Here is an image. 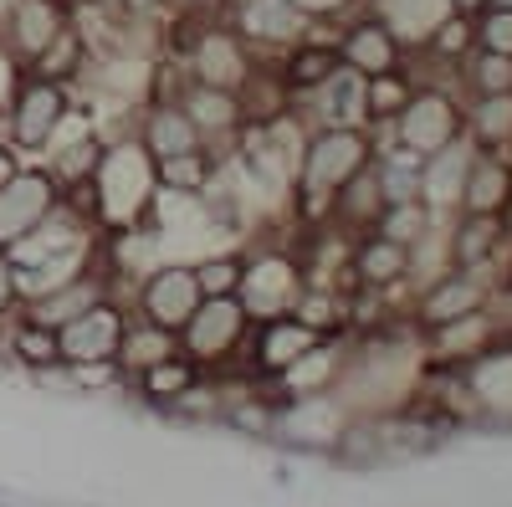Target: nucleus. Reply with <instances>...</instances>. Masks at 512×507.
<instances>
[{
    "label": "nucleus",
    "instance_id": "f257e3e1",
    "mask_svg": "<svg viewBox=\"0 0 512 507\" xmlns=\"http://www.w3.org/2000/svg\"><path fill=\"white\" fill-rule=\"evenodd\" d=\"M251 313L241 298H200L190 323L180 328V354H190L205 374H226L251 344ZM246 364V359H241Z\"/></svg>",
    "mask_w": 512,
    "mask_h": 507
},
{
    "label": "nucleus",
    "instance_id": "f03ea898",
    "mask_svg": "<svg viewBox=\"0 0 512 507\" xmlns=\"http://www.w3.org/2000/svg\"><path fill=\"white\" fill-rule=\"evenodd\" d=\"M67 113H72V88H67V82H47V77L26 72L16 98H11L6 123H0V139L16 144L31 159H41V149L52 144V134L67 123Z\"/></svg>",
    "mask_w": 512,
    "mask_h": 507
},
{
    "label": "nucleus",
    "instance_id": "7ed1b4c3",
    "mask_svg": "<svg viewBox=\"0 0 512 507\" xmlns=\"http://www.w3.org/2000/svg\"><path fill=\"white\" fill-rule=\"evenodd\" d=\"M226 21L236 26V36L251 47L256 62H277L313 31V16L297 0H241V6L226 11Z\"/></svg>",
    "mask_w": 512,
    "mask_h": 507
},
{
    "label": "nucleus",
    "instance_id": "20e7f679",
    "mask_svg": "<svg viewBox=\"0 0 512 507\" xmlns=\"http://www.w3.org/2000/svg\"><path fill=\"white\" fill-rule=\"evenodd\" d=\"M303 282L308 277H303V267H297V257H287L282 246H267V251H256V257H246L236 298L251 313V323H267V318H287L292 313Z\"/></svg>",
    "mask_w": 512,
    "mask_h": 507
},
{
    "label": "nucleus",
    "instance_id": "39448f33",
    "mask_svg": "<svg viewBox=\"0 0 512 507\" xmlns=\"http://www.w3.org/2000/svg\"><path fill=\"white\" fill-rule=\"evenodd\" d=\"M195 308H200V282H195L190 262H159L134 282V313L164 333H175V338Z\"/></svg>",
    "mask_w": 512,
    "mask_h": 507
},
{
    "label": "nucleus",
    "instance_id": "423d86ee",
    "mask_svg": "<svg viewBox=\"0 0 512 507\" xmlns=\"http://www.w3.org/2000/svg\"><path fill=\"white\" fill-rule=\"evenodd\" d=\"M62 205V185L52 180L47 164H21L16 180L0 190V251H11L21 236H31L41 221Z\"/></svg>",
    "mask_w": 512,
    "mask_h": 507
},
{
    "label": "nucleus",
    "instance_id": "0eeeda50",
    "mask_svg": "<svg viewBox=\"0 0 512 507\" xmlns=\"http://www.w3.org/2000/svg\"><path fill=\"white\" fill-rule=\"evenodd\" d=\"M123 323L128 308L113 298H98L88 313H77L67 328H57V344H62V364H118V344H123Z\"/></svg>",
    "mask_w": 512,
    "mask_h": 507
},
{
    "label": "nucleus",
    "instance_id": "6e6552de",
    "mask_svg": "<svg viewBox=\"0 0 512 507\" xmlns=\"http://www.w3.org/2000/svg\"><path fill=\"white\" fill-rule=\"evenodd\" d=\"M395 134H400V149L425 159L446 144H456L461 134V113L441 98V93H410V103L395 113Z\"/></svg>",
    "mask_w": 512,
    "mask_h": 507
},
{
    "label": "nucleus",
    "instance_id": "1a4fd4ad",
    "mask_svg": "<svg viewBox=\"0 0 512 507\" xmlns=\"http://www.w3.org/2000/svg\"><path fill=\"white\" fill-rule=\"evenodd\" d=\"M67 26H72V6H67V0H16V11H11L6 31H0V41L11 47V57L21 67H31Z\"/></svg>",
    "mask_w": 512,
    "mask_h": 507
},
{
    "label": "nucleus",
    "instance_id": "9d476101",
    "mask_svg": "<svg viewBox=\"0 0 512 507\" xmlns=\"http://www.w3.org/2000/svg\"><path fill=\"white\" fill-rule=\"evenodd\" d=\"M338 41V57H344V67H354L359 77H379V72H395L400 57H405V41L384 26L374 11L359 16V21H344L333 31Z\"/></svg>",
    "mask_w": 512,
    "mask_h": 507
},
{
    "label": "nucleus",
    "instance_id": "9b49d317",
    "mask_svg": "<svg viewBox=\"0 0 512 507\" xmlns=\"http://www.w3.org/2000/svg\"><path fill=\"white\" fill-rule=\"evenodd\" d=\"M292 113H313L318 129H364L369 123L364 77L354 67H338L328 82H318L308 98H292Z\"/></svg>",
    "mask_w": 512,
    "mask_h": 507
},
{
    "label": "nucleus",
    "instance_id": "f8f14e48",
    "mask_svg": "<svg viewBox=\"0 0 512 507\" xmlns=\"http://www.w3.org/2000/svg\"><path fill=\"white\" fill-rule=\"evenodd\" d=\"M277 77H282V88H287V98H308L318 82H328L338 67H344V57H338V41H333V31H323V21H313V31L297 41L292 52H282L277 62Z\"/></svg>",
    "mask_w": 512,
    "mask_h": 507
},
{
    "label": "nucleus",
    "instance_id": "ddd939ff",
    "mask_svg": "<svg viewBox=\"0 0 512 507\" xmlns=\"http://www.w3.org/2000/svg\"><path fill=\"white\" fill-rule=\"evenodd\" d=\"M175 103L190 113V123L200 129V139H205L210 149H216V144H226V149H231V139L241 134V123H246L241 93L205 88V82H185V93H180Z\"/></svg>",
    "mask_w": 512,
    "mask_h": 507
},
{
    "label": "nucleus",
    "instance_id": "4468645a",
    "mask_svg": "<svg viewBox=\"0 0 512 507\" xmlns=\"http://www.w3.org/2000/svg\"><path fill=\"white\" fill-rule=\"evenodd\" d=\"M139 144L154 154V159H175V154H190V149H205L200 129L190 123V113L180 103H144L139 113Z\"/></svg>",
    "mask_w": 512,
    "mask_h": 507
},
{
    "label": "nucleus",
    "instance_id": "2eb2a0df",
    "mask_svg": "<svg viewBox=\"0 0 512 507\" xmlns=\"http://www.w3.org/2000/svg\"><path fill=\"white\" fill-rule=\"evenodd\" d=\"M180 349V338L175 333H164L154 323H144L139 313H128L123 323V344H118V369L123 374H144L149 364H159L164 354H175Z\"/></svg>",
    "mask_w": 512,
    "mask_h": 507
},
{
    "label": "nucleus",
    "instance_id": "dca6fc26",
    "mask_svg": "<svg viewBox=\"0 0 512 507\" xmlns=\"http://www.w3.org/2000/svg\"><path fill=\"white\" fill-rule=\"evenodd\" d=\"M205 369L190 359V354H164L159 364H149L144 374H134V385H139V395L149 400V405H175L190 385H195V379H200Z\"/></svg>",
    "mask_w": 512,
    "mask_h": 507
},
{
    "label": "nucleus",
    "instance_id": "f3484780",
    "mask_svg": "<svg viewBox=\"0 0 512 507\" xmlns=\"http://www.w3.org/2000/svg\"><path fill=\"white\" fill-rule=\"evenodd\" d=\"M349 272H359V287H390V282H400L405 272H410V246H400V241H390V236H369L359 251H354V267Z\"/></svg>",
    "mask_w": 512,
    "mask_h": 507
},
{
    "label": "nucleus",
    "instance_id": "a211bd4d",
    "mask_svg": "<svg viewBox=\"0 0 512 507\" xmlns=\"http://www.w3.org/2000/svg\"><path fill=\"white\" fill-rule=\"evenodd\" d=\"M216 164H221V154L205 144V149H190V154H175V159H154V175H159V190L200 195L210 180H216Z\"/></svg>",
    "mask_w": 512,
    "mask_h": 507
},
{
    "label": "nucleus",
    "instance_id": "6ab92c4d",
    "mask_svg": "<svg viewBox=\"0 0 512 507\" xmlns=\"http://www.w3.org/2000/svg\"><path fill=\"white\" fill-rule=\"evenodd\" d=\"M477 303H482V287L466 277V272H451V277H441L431 292H425V318L431 323H461V318H472L477 313Z\"/></svg>",
    "mask_w": 512,
    "mask_h": 507
},
{
    "label": "nucleus",
    "instance_id": "aec40b11",
    "mask_svg": "<svg viewBox=\"0 0 512 507\" xmlns=\"http://www.w3.org/2000/svg\"><path fill=\"white\" fill-rule=\"evenodd\" d=\"M415 82L405 77V67L395 72H379V77H364V108H369V123H395V113L410 103Z\"/></svg>",
    "mask_w": 512,
    "mask_h": 507
},
{
    "label": "nucleus",
    "instance_id": "412c9836",
    "mask_svg": "<svg viewBox=\"0 0 512 507\" xmlns=\"http://www.w3.org/2000/svg\"><path fill=\"white\" fill-rule=\"evenodd\" d=\"M11 354L31 369H62V344H57V328H41L31 318H16L11 328Z\"/></svg>",
    "mask_w": 512,
    "mask_h": 507
},
{
    "label": "nucleus",
    "instance_id": "4be33fe9",
    "mask_svg": "<svg viewBox=\"0 0 512 507\" xmlns=\"http://www.w3.org/2000/svg\"><path fill=\"white\" fill-rule=\"evenodd\" d=\"M502 200H507V175H502V164H472V169H466L461 205L472 210V216H497Z\"/></svg>",
    "mask_w": 512,
    "mask_h": 507
},
{
    "label": "nucleus",
    "instance_id": "5701e85b",
    "mask_svg": "<svg viewBox=\"0 0 512 507\" xmlns=\"http://www.w3.org/2000/svg\"><path fill=\"white\" fill-rule=\"evenodd\" d=\"M190 267H195V282H200V298H236L246 257H236V251L226 246V251H210V257H200Z\"/></svg>",
    "mask_w": 512,
    "mask_h": 507
},
{
    "label": "nucleus",
    "instance_id": "b1692460",
    "mask_svg": "<svg viewBox=\"0 0 512 507\" xmlns=\"http://www.w3.org/2000/svg\"><path fill=\"white\" fill-rule=\"evenodd\" d=\"M492 246H497V221L492 216H477L472 226L456 231V267H477Z\"/></svg>",
    "mask_w": 512,
    "mask_h": 507
},
{
    "label": "nucleus",
    "instance_id": "393cba45",
    "mask_svg": "<svg viewBox=\"0 0 512 507\" xmlns=\"http://www.w3.org/2000/svg\"><path fill=\"white\" fill-rule=\"evenodd\" d=\"M477 47L512 57V11L507 6H482L477 11Z\"/></svg>",
    "mask_w": 512,
    "mask_h": 507
},
{
    "label": "nucleus",
    "instance_id": "a878e982",
    "mask_svg": "<svg viewBox=\"0 0 512 507\" xmlns=\"http://www.w3.org/2000/svg\"><path fill=\"white\" fill-rule=\"evenodd\" d=\"M477 134L487 139V144H497V139H512V93H492V98H482V108H477Z\"/></svg>",
    "mask_w": 512,
    "mask_h": 507
},
{
    "label": "nucleus",
    "instance_id": "bb28decb",
    "mask_svg": "<svg viewBox=\"0 0 512 507\" xmlns=\"http://www.w3.org/2000/svg\"><path fill=\"white\" fill-rule=\"evenodd\" d=\"M472 82H477V93H482V98H492V93H512V57L482 47V57H477V67H472Z\"/></svg>",
    "mask_w": 512,
    "mask_h": 507
},
{
    "label": "nucleus",
    "instance_id": "cd10ccee",
    "mask_svg": "<svg viewBox=\"0 0 512 507\" xmlns=\"http://www.w3.org/2000/svg\"><path fill=\"white\" fill-rule=\"evenodd\" d=\"M21 77H26V67L11 57L6 41H0V123H6V113H11V98H16V88H21Z\"/></svg>",
    "mask_w": 512,
    "mask_h": 507
},
{
    "label": "nucleus",
    "instance_id": "c85d7f7f",
    "mask_svg": "<svg viewBox=\"0 0 512 507\" xmlns=\"http://www.w3.org/2000/svg\"><path fill=\"white\" fill-rule=\"evenodd\" d=\"M297 6H303L313 21H333V16H344L354 0H297Z\"/></svg>",
    "mask_w": 512,
    "mask_h": 507
},
{
    "label": "nucleus",
    "instance_id": "c756f323",
    "mask_svg": "<svg viewBox=\"0 0 512 507\" xmlns=\"http://www.w3.org/2000/svg\"><path fill=\"white\" fill-rule=\"evenodd\" d=\"M26 164V154L16 149V144H6V139H0V190H6L11 180H16V169Z\"/></svg>",
    "mask_w": 512,
    "mask_h": 507
},
{
    "label": "nucleus",
    "instance_id": "7c9ffc66",
    "mask_svg": "<svg viewBox=\"0 0 512 507\" xmlns=\"http://www.w3.org/2000/svg\"><path fill=\"white\" fill-rule=\"evenodd\" d=\"M446 6H451V11H461V16H477V11L487 6V0H446Z\"/></svg>",
    "mask_w": 512,
    "mask_h": 507
},
{
    "label": "nucleus",
    "instance_id": "2f4dec72",
    "mask_svg": "<svg viewBox=\"0 0 512 507\" xmlns=\"http://www.w3.org/2000/svg\"><path fill=\"white\" fill-rule=\"evenodd\" d=\"M11 11H16V0H0V31H6V21H11Z\"/></svg>",
    "mask_w": 512,
    "mask_h": 507
},
{
    "label": "nucleus",
    "instance_id": "473e14b6",
    "mask_svg": "<svg viewBox=\"0 0 512 507\" xmlns=\"http://www.w3.org/2000/svg\"><path fill=\"white\" fill-rule=\"evenodd\" d=\"M487 6H507V11H512V0H487Z\"/></svg>",
    "mask_w": 512,
    "mask_h": 507
},
{
    "label": "nucleus",
    "instance_id": "72a5a7b5",
    "mask_svg": "<svg viewBox=\"0 0 512 507\" xmlns=\"http://www.w3.org/2000/svg\"><path fill=\"white\" fill-rule=\"evenodd\" d=\"M231 6H241V0H221V11H231Z\"/></svg>",
    "mask_w": 512,
    "mask_h": 507
}]
</instances>
